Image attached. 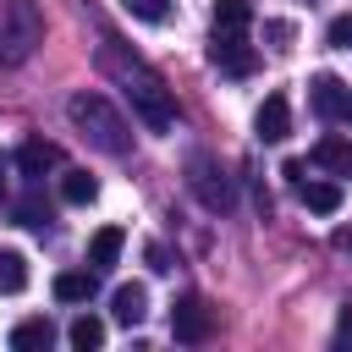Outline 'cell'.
Wrapping results in <instances>:
<instances>
[{"label":"cell","instance_id":"obj_20","mask_svg":"<svg viewBox=\"0 0 352 352\" xmlns=\"http://www.w3.org/2000/svg\"><path fill=\"white\" fill-rule=\"evenodd\" d=\"M11 214H16V226H28V231H44V226H50V204H44L38 192L16 198V209H11Z\"/></svg>","mask_w":352,"mask_h":352},{"label":"cell","instance_id":"obj_21","mask_svg":"<svg viewBox=\"0 0 352 352\" xmlns=\"http://www.w3.org/2000/svg\"><path fill=\"white\" fill-rule=\"evenodd\" d=\"M121 6H126L138 22H165V16H170V0H121Z\"/></svg>","mask_w":352,"mask_h":352},{"label":"cell","instance_id":"obj_5","mask_svg":"<svg viewBox=\"0 0 352 352\" xmlns=\"http://www.w3.org/2000/svg\"><path fill=\"white\" fill-rule=\"evenodd\" d=\"M170 336H176L182 346H204V341L214 336V308H209L198 292L176 297V308H170Z\"/></svg>","mask_w":352,"mask_h":352},{"label":"cell","instance_id":"obj_6","mask_svg":"<svg viewBox=\"0 0 352 352\" xmlns=\"http://www.w3.org/2000/svg\"><path fill=\"white\" fill-rule=\"evenodd\" d=\"M308 104H314L319 121H341V126H352V88H346L336 72H319V77L308 82Z\"/></svg>","mask_w":352,"mask_h":352},{"label":"cell","instance_id":"obj_24","mask_svg":"<svg viewBox=\"0 0 352 352\" xmlns=\"http://www.w3.org/2000/svg\"><path fill=\"white\" fill-rule=\"evenodd\" d=\"M148 270L165 275V270H170V253H165V248H148Z\"/></svg>","mask_w":352,"mask_h":352},{"label":"cell","instance_id":"obj_25","mask_svg":"<svg viewBox=\"0 0 352 352\" xmlns=\"http://www.w3.org/2000/svg\"><path fill=\"white\" fill-rule=\"evenodd\" d=\"M264 33H270V38H275V50H286V38H292V28H286V22H270V28H264Z\"/></svg>","mask_w":352,"mask_h":352},{"label":"cell","instance_id":"obj_15","mask_svg":"<svg viewBox=\"0 0 352 352\" xmlns=\"http://www.w3.org/2000/svg\"><path fill=\"white\" fill-rule=\"evenodd\" d=\"M50 341H55V324H50V319H22V324L11 330V346H16V352H44Z\"/></svg>","mask_w":352,"mask_h":352},{"label":"cell","instance_id":"obj_13","mask_svg":"<svg viewBox=\"0 0 352 352\" xmlns=\"http://www.w3.org/2000/svg\"><path fill=\"white\" fill-rule=\"evenodd\" d=\"M110 314H116V324H143V314H148V292L132 280V286H116V297H110Z\"/></svg>","mask_w":352,"mask_h":352},{"label":"cell","instance_id":"obj_2","mask_svg":"<svg viewBox=\"0 0 352 352\" xmlns=\"http://www.w3.org/2000/svg\"><path fill=\"white\" fill-rule=\"evenodd\" d=\"M66 121H72L99 154H110V160H121V154L132 148V126H126V116H121L104 94H94V88H77V94L66 99Z\"/></svg>","mask_w":352,"mask_h":352},{"label":"cell","instance_id":"obj_16","mask_svg":"<svg viewBox=\"0 0 352 352\" xmlns=\"http://www.w3.org/2000/svg\"><path fill=\"white\" fill-rule=\"evenodd\" d=\"M253 6L248 0H214V33H248Z\"/></svg>","mask_w":352,"mask_h":352},{"label":"cell","instance_id":"obj_8","mask_svg":"<svg viewBox=\"0 0 352 352\" xmlns=\"http://www.w3.org/2000/svg\"><path fill=\"white\" fill-rule=\"evenodd\" d=\"M253 132H258V143H286V138H292V104H286V94H270V99L258 104Z\"/></svg>","mask_w":352,"mask_h":352},{"label":"cell","instance_id":"obj_7","mask_svg":"<svg viewBox=\"0 0 352 352\" xmlns=\"http://www.w3.org/2000/svg\"><path fill=\"white\" fill-rule=\"evenodd\" d=\"M209 66L226 72V77H253L258 50H253L242 33H214V44H209Z\"/></svg>","mask_w":352,"mask_h":352},{"label":"cell","instance_id":"obj_12","mask_svg":"<svg viewBox=\"0 0 352 352\" xmlns=\"http://www.w3.org/2000/svg\"><path fill=\"white\" fill-rule=\"evenodd\" d=\"M94 292H99V270H94V264H88V270H60V275H55V297H60V302H88Z\"/></svg>","mask_w":352,"mask_h":352},{"label":"cell","instance_id":"obj_18","mask_svg":"<svg viewBox=\"0 0 352 352\" xmlns=\"http://www.w3.org/2000/svg\"><path fill=\"white\" fill-rule=\"evenodd\" d=\"M66 341H72L77 352H94V346H104V319H94V314H77V319H72V330H66Z\"/></svg>","mask_w":352,"mask_h":352},{"label":"cell","instance_id":"obj_10","mask_svg":"<svg viewBox=\"0 0 352 352\" xmlns=\"http://www.w3.org/2000/svg\"><path fill=\"white\" fill-rule=\"evenodd\" d=\"M55 165H60V148L44 143V138H28V143L16 148V170H22V176H44V170H55Z\"/></svg>","mask_w":352,"mask_h":352},{"label":"cell","instance_id":"obj_11","mask_svg":"<svg viewBox=\"0 0 352 352\" xmlns=\"http://www.w3.org/2000/svg\"><path fill=\"white\" fill-rule=\"evenodd\" d=\"M297 198L308 214H336L346 192H341V182H297Z\"/></svg>","mask_w":352,"mask_h":352},{"label":"cell","instance_id":"obj_1","mask_svg":"<svg viewBox=\"0 0 352 352\" xmlns=\"http://www.w3.org/2000/svg\"><path fill=\"white\" fill-rule=\"evenodd\" d=\"M99 66H104V72L121 82V94L132 99V116H138L148 132H170V126H176V99H170L165 77H160L148 60H138V55H126L116 38H104Z\"/></svg>","mask_w":352,"mask_h":352},{"label":"cell","instance_id":"obj_9","mask_svg":"<svg viewBox=\"0 0 352 352\" xmlns=\"http://www.w3.org/2000/svg\"><path fill=\"white\" fill-rule=\"evenodd\" d=\"M308 160H314L319 170H330V176H352V138H336V132H330V138L314 143Z\"/></svg>","mask_w":352,"mask_h":352},{"label":"cell","instance_id":"obj_14","mask_svg":"<svg viewBox=\"0 0 352 352\" xmlns=\"http://www.w3.org/2000/svg\"><path fill=\"white\" fill-rule=\"evenodd\" d=\"M121 248H126V231H121V226H99L94 242H88V264H94V270H110V264L121 258Z\"/></svg>","mask_w":352,"mask_h":352},{"label":"cell","instance_id":"obj_22","mask_svg":"<svg viewBox=\"0 0 352 352\" xmlns=\"http://www.w3.org/2000/svg\"><path fill=\"white\" fill-rule=\"evenodd\" d=\"M330 44L336 50H352V16H336L330 22Z\"/></svg>","mask_w":352,"mask_h":352},{"label":"cell","instance_id":"obj_23","mask_svg":"<svg viewBox=\"0 0 352 352\" xmlns=\"http://www.w3.org/2000/svg\"><path fill=\"white\" fill-rule=\"evenodd\" d=\"M336 346L352 352V308H341V319H336Z\"/></svg>","mask_w":352,"mask_h":352},{"label":"cell","instance_id":"obj_17","mask_svg":"<svg viewBox=\"0 0 352 352\" xmlns=\"http://www.w3.org/2000/svg\"><path fill=\"white\" fill-rule=\"evenodd\" d=\"M28 286V258L16 248H0V297H16Z\"/></svg>","mask_w":352,"mask_h":352},{"label":"cell","instance_id":"obj_3","mask_svg":"<svg viewBox=\"0 0 352 352\" xmlns=\"http://www.w3.org/2000/svg\"><path fill=\"white\" fill-rule=\"evenodd\" d=\"M44 44V16L33 0H0V60L22 66Z\"/></svg>","mask_w":352,"mask_h":352},{"label":"cell","instance_id":"obj_19","mask_svg":"<svg viewBox=\"0 0 352 352\" xmlns=\"http://www.w3.org/2000/svg\"><path fill=\"white\" fill-rule=\"evenodd\" d=\"M60 198H66V204H94V198H99V182H94L88 170H66V176H60Z\"/></svg>","mask_w":352,"mask_h":352},{"label":"cell","instance_id":"obj_4","mask_svg":"<svg viewBox=\"0 0 352 352\" xmlns=\"http://www.w3.org/2000/svg\"><path fill=\"white\" fill-rule=\"evenodd\" d=\"M187 187H192V198H198L209 214H231V209H236V182L226 176V165H220L214 154H192V160H187Z\"/></svg>","mask_w":352,"mask_h":352}]
</instances>
